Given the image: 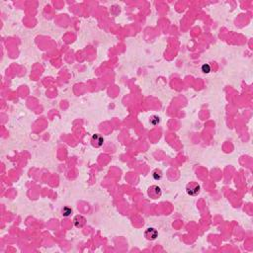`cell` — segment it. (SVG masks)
<instances>
[{
    "instance_id": "2",
    "label": "cell",
    "mask_w": 253,
    "mask_h": 253,
    "mask_svg": "<svg viewBox=\"0 0 253 253\" xmlns=\"http://www.w3.org/2000/svg\"><path fill=\"white\" fill-rule=\"evenodd\" d=\"M147 194H148V196L151 199H158L161 196V189H160V187H158L156 185L150 186L148 188V191H147Z\"/></svg>"
},
{
    "instance_id": "6",
    "label": "cell",
    "mask_w": 253,
    "mask_h": 253,
    "mask_svg": "<svg viewBox=\"0 0 253 253\" xmlns=\"http://www.w3.org/2000/svg\"><path fill=\"white\" fill-rule=\"evenodd\" d=\"M153 178L155 180H159V179H161V177H162V172H161V170H159V169H155V170L153 171Z\"/></svg>"
},
{
    "instance_id": "9",
    "label": "cell",
    "mask_w": 253,
    "mask_h": 253,
    "mask_svg": "<svg viewBox=\"0 0 253 253\" xmlns=\"http://www.w3.org/2000/svg\"><path fill=\"white\" fill-rule=\"evenodd\" d=\"M70 214H71V210L68 209V208H64V209L63 210V215L64 216H69Z\"/></svg>"
},
{
    "instance_id": "1",
    "label": "cell",
    "mask_w": 253,
    "mask_h": 253,
    "mask_svg": "<svg viewBox=\"0 0 253 253\" xmlns=\"http://www.w3.org/2000/svg\"><path fill=\"white\" fill-rule=\"evenodd\" d=\"M200 190H201L200 185H199L198 183H196V182H190L187 185V187H186V191H187L188 195H190V196H196V195H198L199 193H200Z\"/></svg>"
},
{
    "instance_id": "3",
    "label": "cell",
    "mask_w": 253,
    "mask_h": 253,
    "mask_svg": "<svg viewBox=\"0 0 253 253\" xmlns=\"http://www.w3.org/2000/svg\"><path fill=\"white\" fill-rule=\"evenodd\" d=\"M144 235H145V237H146L147 239H149V240H154V239L157 237V231H156L155 228H149L146 229Z\"/></svg>"
},
{
    "instance_id": "8",
    "label": "cell",
    "mask_w": 253,
    "mask_h": 253,
    "mask_svg": "<svg viewBox=\"0 0 253 253\" xmlns=\"http://www.w3.org/2000/svg\"><path fill=\"white\" fill-rule=\"evenodd\" d=\"M202 70H203V72H205V73H209V72L211 71V67H210L209 64H204V65L202 66Z\"/></svg>"
},
{
    "instance_id": "4",
    "label": "cell",
    "mask_w": 253,
    "mask_h": 253,
    "mask_svg": "<svg viewBox=\"0 0 253 253\" xmlns=\"http://www.w3.org/2000/svg\"><path fill=\"white\" fill-rule=\"evenodd\" d=\"M103 141H104V139H103L102 136H99V134H94V136H92L91 142H92V145H93V146L100 147L103 144Z\"/></svg>"
},
{
    "instance_id": "7",
    "label": "cell",
    "mask_w": 253,
    "mask_h": 253,
    "mask_svg": "<svg viewBox=\"0 0 253 253\" xmlns=\"http://www.w3.org/2000/svg\"><path fill=\"white\" fill-rule=\"evenodd\" d=\"M150 123L152 124V125H157L158 123H159V118L157 117V116H153V117H151L150 119Z\"/></svg>"
},
{
    "instance_id": "5",
    "label": "cell",
    "mask_w": 253,
    "mask_h": 253,
    "mask_svg": "<svg viewBox=\"0 0 253 253\" xmlns=\"http://www.w3.org/2000/svg\"><path fill=\"white\" fill-rule=\"evenodd\" d=\"M74 224H75V226H77V228H82V226L85 224V218L81 216H77L76 218H74Z\"/></svg>"
}]
</instances>
